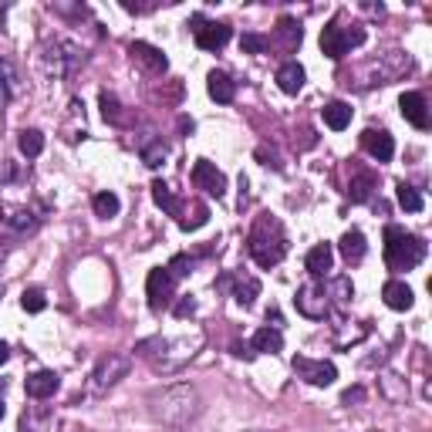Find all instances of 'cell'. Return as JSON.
Listing matches in <instances>:
<instances>
[{
    "label": "cell",
    "mask_w": 432,
    "mask_h": 432,
    "mask_svg": "<svg viewBox=\"0 0 432 432\" xmlns=\"http://www.w3.org/2000/svg\"><path fill=\"white\" fill-rule=\"evenodd\" d=\"M247 250H250V257L264 270L277 267L280 260H284V254H287V233H284L277 216H270V213L257 216L254 227H250V237H247Z\"/></svg>",
    "instance_id": "6da1fadb"
},
{
    "label": "cell",
    "mask_w": 432,
    "mask_h": 432,
    "mask_svg": "<svg viewBox=\"0 0 432 432\" xmlns=\"http://www.w3.org/2000/svg\"><path fill=\"white\" fill-rule=\"evenodd\" d=\"M422 257H426L422 237H412V233H406V230L395 227V223L385 227V260H389V267L412 270L416 264H422Z\"/></svg>",
    "instance_id": "7a4b0ae2"
},
{
    "label": "cell",
    "mask_w": 432,
    "mask_h": 432,
    "mask_svg": "<svg viewBox=\"0 0 432 432\" xmlns=\"http://www.w3.org/2000/svg\"><path fill=\"white\" fill-rule=\"evenodd\" d=\"M358 44H365V27L361 24L341 27V21H331L321 31V51L328 54L331 61H341L344 54L351 51V48H358Z\"/></svg>",
    "instance_id": "3957f363"
},
{
    "label": "cell",
    "mask_w": 432,
    "mask_h": 432,
    "mask_svg": "<svg viewBox=\"0 0 432 432\" xmlns=\"http://www.w3.org/2000/svg\"><path fill=\"white\" fill-rule=\"evenodd\" d=\"M190 24H192V38H196V44H200L203 51H220V48H227V41L233 38V31H230L227 24L210 21L203 14H196Z\"/></svg>",
    "instance_id": "277c9868"
},
{
    "label": "cell",
    "mask_w": 432,
    "mask_h": 432,
    "mask_svg": "<svg viewBox=\"0 0 432 432\" xmlns=\"http://www.w3.org/2000/svg\"><path fill=\"white\" fill-rule=\"evenodd\" d=\"M173 287H176V277L169 274V267H153V270H149V280H145L149 307H153V311L169 307V301H173Z\"/></svg>",
    "instance_id": "5b68a950"
},
{
    "label": "cell",
    "mask_w": 432,
    "mask_h": 432,
    "mask_svg": "<svg viewBox=\"0 0 432 432\" xmlns=\"http://www.w3.org/2000/svg\"><path fill=\"white\" fill-rule=\"evenodd\" d=\"M294 371H297L307 385H318V389H324V385H331V381L338 379V369H334L331 361H324V358L297 355V358H294Z\"/></svg>",
    "instance_id": "8992f818"
},
{
    "label": "cell",
    "mask_w": 432,
    "mask_h": 432,
    "mask_svg": "<svg viewBox=\"0 0 432 432\" xmlns=\"http://www.w3.org/2000/svg\"><path fill=\"white\" fill-rule=\"evenodd\" d=\"M294 304L297 311L304 314V318H324L328 314V291H324V284H304L297 297H294Z\"/></svg>",
    "instance_id": "52a82bcc"
},
{
    "label": "cell",
    "mask_w": 432,
    "mask_h": 432,
    "mask_svg": "<svg viewBox=\"0 0 432 432\" xmlns=\"http://www.w3.org/2000/svg\"><path fill=\"white\" fill-rule=\"evenodd\" d=\"M192 186H196V190H203L206 196H216V200H220V196L227 192V176H223L213 163L200 159V163L192 165Z\"/></svg>",
    "instance_id": "ba28073f"
},
{
    "label": "cell",
    "mask_w": 432,
    "mask_h": 432,
    "mask_svg": "<svg viewBox=\"0 0 432 432\" xmlns=\"http://www.w3.org/2000/svg\"><path fill=\"white\" fill-rule=\"evenodd\" d=\"M361 149H365L371 159L389 163V159L395 155V142H392V135H389L385 128H365V132H361Z\"/></svg>",
    "instance_id": "9c48e42d"
},
{
    "label": "cell",
    "mask_w": 432,
    "mask_h": 432,
    "mask_svg": "<svg viewBox=\"0 0 432 432\" xmlns=\"http://www.w3.org/2000/svg\"><path fill=\"white\" fill-rule=\"evenodd\" d=\"M398 108H402V118L412 122L416 128L429 125V108H426V95H422V91H406V95L398 98Z\"/></svg>",
    "instance_id": "30bf717a"
},
{
    "label": "cell",
    "mask_w": 432,
    "mask_h": 432,
    "mask_svg": "<svg viewBox=\"0 0 432 432\" xmlns=\"http://www.w3.org/2000/svg\"><path fill=\"white\" fill-rule=\"evenodd\" d=\"M128 54H132V61H135V64L149 68V71H155V75H163L165 68H169L165 54L159 51V48H153V44H145V41H135V44H128Z\"/></svg>",
    "instance_id": "8fae6325"
},
{
    "label": "cell",
    "mask_w": 432,
    "mask_h": 432,
    "mask_svg": "<svg viewBox=\"0 0 432 432\" xmlns=\"http://www.w3.org/2000/svg\"><path fill=\"white\" fill-rule=\"evenodd\" d=\"M128 371V358L125 355H108L98 361V369H95V381H98V389L105 385H115L118 379H125Z\"/></svg>",
    "instance_id": "7c38bea8"
},
{
    "label": "cell",
    "mask_w": 432,
    "mask_h": 432,
    "mask_svg": "<svg viewBox=\"0 0 432 432\" xmlns=\"http://www.w3.org/2000/svg\"><path fill=\"white\" fill-rule=\"evenodd\" d=\"M206 91H210V98L220 105H230L237 98V81L227 75V71H210L206 78Z\"/></svg>",
    "instance_id": "4fadbf2b"
},
{
    "label": "cell",
    "mask_w": 432,
    "mask_h": 432,
    "mask_svg": "<svg viewBox=\"0 0 432 432\" xmlns=\"http://www.w3.org/2000/svg\"><path fill=\"white\" fill-rule=\"evenodd\" d=\"M58 385H61V379L51 369H41L34 375H27V395L31 398H48V395L58 392Z\"/></svg>",
    "instance_id": "5bb4252c"
},
{
    "label": "cell",
    "mask_w": 432,
    "mask_h": 432,
    "mask_svg": "<svg viewBox=\"0 0 432 432\" xmlns=\"http://www.w3.org/2000/svg\"><path fill=\"white\" fill-rule=\"evenodd\" d=\"M381 297H385V304L392 307V311H408L412 301H416V294H412V287H408L406 280H389L381 287Z\"/></svg>",
    "instance_id": "9a60e30c"
},
{
    "label": "cell",
    "mask_w": 432,
    "mask_h": 432,
    "mask_svg": "<svg viewBox=\"0 0 432 432\" xmlns=\"http://www.w3.org/2000/svg\"><path fill=\"white\" fill-rule=\"evenodd\" d=\"M277 88L284 95H297V91L304 88V68L297 61H284L277 68Z\"/></svg>",
    "instance_id": "2e32d148"
},
{
    "label": "cell",
    "mask_w": 432,
    "mask_h": 432,
    "mask_svg": "<svg viewBox=\"0 0 432 432\" xmlns=\"http://www.w3.org/2000/svg\"><path fill=\"white\" fill-rule=\"evenodd\" d=\"M331 264H334V250H331V243H318V247H311L307 250V260L304 267L311 277H324L331 270Z\"/></svg>",
    "instance_id": "e0dca14e"
},
{
    "label": "cell",
    "mask_w": 432,
    "mask_h": 432,
    "mask_svg": "<svg viewBox=\"0 0 432 432\" xmlns=\"http://www.w3.org/2000/svg\"><path fill=\"white\" fill-rule=\"evenodd\" d=\"M375 186H379L375 173H369V169H358L355 179H351V186H348V196H351V203H365V200H371Z\"/></svg>",
    "instance_id": "ac0fdd59"
},
{
    "label": "cell",
    "mask_w": 432,
    "mask_h": 432,
    "mask_svg": "<svg viewBox=\"0 0 432 432\" xmlns=\"http://www.w3.org/2000/svg\"><path fill=\"white\" fill-rule=\"evenodd\" d=\"M338 247H341V257L348 260V264H358V260L365 257V250H369V247H365V233H361V230H348Z\"/></svg>",
    "instance_id": "d6986e66"
},
{
    "label": "cell",
    "mask_w": 432,
    "mask_h": 432,
    "mask_svg": "<svg viewBox=\"0 0 432 432\" xmlns=\"http://www.w3.org/2000/svg\"><path fill=\"white\" fill-rule=\"evenodd\" d=\"M254 351H264V355H277L280 348H284V334L277 328H260L254 334V341H250Z\"/></svg>",
    "instance_id": "ffe728a7"
},
{
    "label": "cell",
    "mask_w": 432,
    "mask_h": 432,
    "mask_svg": "<svg viewBox=\"0 0 432 432\" xmlns=\"http://www.w3.org/2000/svg\"><path fill=\"white\" fill-rule=\"evenodd\" d=\"M324 125L334 128V132H344V128L351 125V105L328 102V105H324Z\"/></svg>",
    "instance_id": "44dd1931"
},
{
    "label": "cell",
    "mask_w": 432,
    "mask_h": 432,
    "mask_svg": "<svg viewBox=\"0 0 432 432\" xmlns=\"http://www.w3.org/2000/svg\"><path fill=\"white\" fill-rule=\"evenodd\" d=\"M153 200H155V206H163L169 216H182V200L173 196V190L165 186L163 179H155L153 182Z\"/></svg>",
    "instance_id": "7402d4cb"
},
{
    "label": "cell",
    "mask_w": 432,
    "mask_h": 432,
    "mask_svg": "<svg viewBox=\"0 0 432 432\" xmlns=\"http://www.w3.org/2000/svg\"><path fill=\"white\" fill-rule=\"evenodd\" d=\"M277 38L284 41L287 51H294V48H301V38H304V34H301V24H297L294 17H280L277 21Z\"/></svg>",
    "instance_id": "603a6c76"
},
{
    "label": "cell",
    "mask_w": 432,
    "mask_h": 432,
    "mask_svg": "<svg viewBox=\"0 0 432 432\" xmlns=\"http://www.w3.org/2000/svg\"><path fill=\"white\" fill-rule=\"evenodd\" d=\"M91 210H95V216H102V220H112V216H118L122 203H118V196H115V192H95Z\"/></svg>",
    "instance_id": "cb8c5ba5"
},
{
    "label": "cell",
    "mask_w": 432,
    "mask_h": 432,
    "mask_svg": "<svg viewBox=\"0 0 432 432\" xmlns=\"http://www.w3.org/2000/svg\"><path fill=\"white\" fill-rule=\"evenodd\" d=\"M17 145H21V153H24L27 159H34V155L44 153V135H41L38 128H24L21 139H17Z\"/></svg>",
    "instance_id": "d4e9b609"
},
{
    "label": "cell",
    "mask_w": 432,
    "mask_h": 432,
    "mask_svg": "<svg viewBox=\"0 0 432 432\" xmlns=\"http://www.w3.org/2000/svg\"><path fill=\"white\" fill-rule=\"evenodd\" d=\"M398 206L406 210V213H419L422 210V192L416 186H408V182H398Z\"/></svg>",
    "instance_id": "484cf974"
},
{
    "label": "cell",
    "mask_w": 432,
    "mask_h": 432,
    "mask_svg": "<svg viewBox=\"0 0 432 432\" xmlns=\"http://www.w3.org/2000/svg\"><path fill=\"white\" fill-rule=\"evenodd\" d=\"M257 294H260V280H257V277H240V280H237V291H233V297H237L243 307L254 304Z\"/></svg>",
    "instance_id": "4316f807"
},
{
    "label": "cell",
    "mask_w": 432,
    "mask_h": 432,
    "mask_svg": "<svg viewBox=\"0 0 432 432\" xmlns=\"http://www.w3.org/2000/svg\"><path fill=\"white\" fill-rule=\"evenodd\" d=\"M98 105H102L105 122H112V125H118V122H122V105H118V98H115L112 91H102V98H98Z\"/></svg>",
    "instance_id": "83f0119b"
},
{
    "label": "cell",
    "mask_w": 432,
    "mask_h": 432,
    "mask_svg": "<svg viewBox=\"0 0 432 432\" xmlns=\"http://www.w3.org/2000/svg\"><path fill=\"white\" fill-rule=\"evenodd\" d=\"M165 155H169V149H165V142H163V139H155V142H149V145L142 149V163L149 165V169H155V165H163Z\"/></svg>",
    "instance_id": "f1b7e54d"
},
{
    "label": "cell",
    "mask_w": 432,
    "mask_h": 432,
    "mask_svg": "<svg viewBox=\"0 0 432 432\" xmlns=\"http://www.w3.org/2000/svg\"><path fill=\"white\" fill-rule=\"evenodd\" d=\"M21 304H24V311H31V314H41V311L48 307V301H44V291H41V287H27V291L21 294Z\"/></svg>",
    "instance_id": "f546056e"
},
{
    "label": "cell",
    "mask_w": 432,
    "mask_h": 432,
    "mask_svg": "<svg viewBox=\"0 0 432 432\" xmlns=\"http://www.w3.org/2000/svg\"><path fill=\"white\" fill-rule=\"evenodd\" d=\"M206 220H210L206 203H192V216H182V220H179V227H182V230H200V227H206Z\"/></svg>",
    "instance_id": "4dcf8cb0"
},
{
    "label": "cell",
    "mask_w": 432,
    "mask_h": 432,
    "mask_svg": "<svg viewBox=\"0 0 432 432\" xmlns=\"http://www.w3.org/2000/svg\"><path fill=\"white\" fill-rule=\"evenodd\" d=\"M240 48H243L247 54H264V51L270 48V41L264 38V34H243V38H240Z\"/></svg>",
    "instance_id": "1f68e13d"
},
{
    "label": "cell",
    "mask_w": 432,
    "mask_h": 432,
    "mask_svg": "<svg viewBox=\"0 0 432 432\" xmlns=\"http://www.w3.org/2000/svg\"><path fill=\"white\" fill-rule=\"evenodd\" d=\"M190 267H192V260L186 254H179V257H173V264H169V274H173V277H186V274H190Z\"/></svg>",
    "instance_id": "d6a6232c"
},
{
    "label": "cell",
    "mask_w": 432,
    "mask_h": 432,
    "mask_svg": "<svg viewBox=\"0 0 432 432\" xmlns=\"http://www.w3.org/2000/svg\"><path fill=\"white\" fill-rule=\"evenodd\" d=\"M192 311H196V304H192L190 297H182V301L176 304V318H190Z\"/></svg>",
    "instance_id": "836d02e7"
},
{
    "label": "cell",
    "mask_w": 432,
    "mask_h": 432,
    "mask_svg": "<svg viewBox=\"0 0 432 432\" xmlns=\"http://www.w3.org/2000/svg\"><path fill=\"white\" fill-rule=\"evenodd\" d=\"M361 398H365V392H361V389H348V392H344V406H351V402H361Z\"/></svg>",
    "instance_id": "e575fe53"
},
{
    "label": "cell",
    "mask_w": 432,
    "mask_h": 432,
    "mask_svg": "<svg viewBox=\"0 0 432 432\" xmlns=\"http://www.w3.org/2000/svg\"><path fill=\"white\" fill-rule=\"evenodd\" d=\"M11 223H14V227H31L34 220H31V213H14V216H11Z\"/></svg>",
    "instance_id": "d590c367"
},
{
    "label": "cell",
    "mask_w": 432,
    "mask_h": 432,
    "mask_svg": "<svg viewBox=\"0 0 432 432\" xmlns=\"http://www.w3.org/2000/svg\"><path fill=\"white\" fill-rule=\"evenodd\" d=\"M7 355H11V348H7V344L0 341V365H4V361H7Z\"/></svg>",
    "instance_id": "8d00e7d4"
},
{
    "label": "cell",
    "mask_w": 432,
    "mask_h": 432,
    "mask_svg": "<svg viewBox=\"0 0 432 432\" xmlns=\"http://www.w3.org/2000/svg\"><path fill=\"white\" fill-rule=\"evenodd\" d=\"M0 419H4V402H0Z\"/></svg>",
    "instance_id": "74e56055"
}]
</instances>
